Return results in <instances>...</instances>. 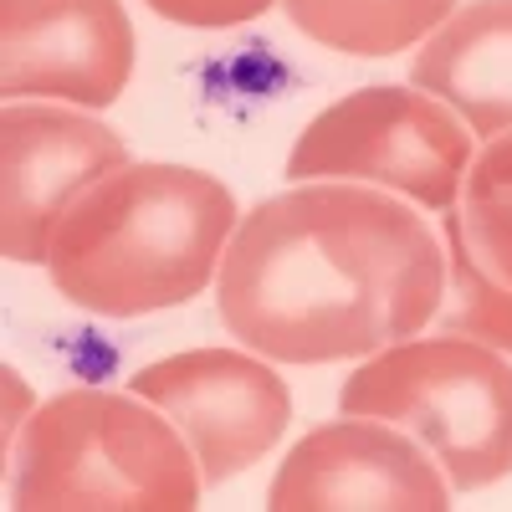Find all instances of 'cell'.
<instances>
[{
	"instance_id": "2",
	"label": "cell",
	"mask_w": 512,
	"mask_h": 512,
	"mask_svg": "<svg viewBox=\"0 0 512 512\" xmlns=\"http://www.w3.org/2000/svg\"><path fill=\"white\" fill-rule=\"evenodd\" d=\"M231 190L190 164H118L52 231L47 272L72 308L144 318L216 282L236 236Z\"/></svg>"
},
{
	"instance_id": "9",
	"label": "cell",
	"mask_w": 512,
	"mask_h": 512,
	"mask_svg": "<svg viewBox=\"0 0 512 512\" xmlns=\"http://www.w3.org/2000/svg\"><path fill=\"white\" fill-rule=\"evenodd\" d=\"M134 77L123 0H0V93L113 108Z\"/></svg>"
},
{
	"instance_id": "10",
	"label": "cell",
	"mask_w": 512,
	"mask_h": 512,
	"mask_svg": "<svg viewBox=\"0 0 512 512\" xmlns=\"http://www.w3.org/2000/svg\"><path fill=\"white\" fill-rule=\"evenodd\" d=\"M410 82L487 144L512 134V0H472L420 41Z\"/></svg>"
},
{
	"instance_id": "14",
	"label": "cell",
	"mask_w": 512,
	"mask_h": 512,
	"mask_svg": "<svg viewBox=\"0 0 512 512\" xmlns=\"http://www.w3.org/2000/svg\"><path fill=\"white\" fill-rule=\"evenodd\" d=\"M144 6L175 26H195V31H226V26H246L256 16H267L277 0H144Z\"/></svg>"
},
{
	"instance_id": "1",
	"label": "cell",
	"mask_w": 512,
	"mask_h": 512,
	"mask_svg": "<svg viewBox=\"0 0 512 512\" xmlns=\"http://www.w3.org/2000/svg\"><path fill=\"white\" fill-rule=\"evenodd\" d=\"M446 241L405 195L308 180L241 216L221 272V323L277 364L369 359L436 323Z\"/></svg>"
},
{
	"instance_id": "8",
	"label": "cell",
	"mask_w": 512,
	"mask_h": 512,
	"mask_svg": "<svg viewBox=\"0 0 512 512\" xmlns=\"http://www.w3.org/2000/svg\"><path fill=\"white\" fill-rule=\"evenodd\" d=\"M118 164H128V144L93 108L11 98L0 113V251L21 267H47L62 210Z\"/></svg>"
},
{
	"instance_id": "11",
	"label": "cell",
	"mask_w": 512,
	"mask_h": 512,
	"mask_svg": "<svg viewBox=\"0 0 512 512\" xmlns=\"http://www.w3.org/2000/svg\"><path fill=\"white\" fill-rule=\"evenodd\" d=\"M287 21L318 47L349 57H395L431 36L456 0H282Z\"/></svg>"
},
{
	"instance_id": "3",
	"label": "cell",
	"mask_w": 512,
	"mask_h": 512,
	"mask_svg": "<svg viewBox=\"0 0 512 512\" xmlns=\"http://www.w3.org/2000/svg\"><path fill=\"white\" fill-rule=\"evenodd\" d=\"M200 461L175 420L144 395L62 390L11 451V507L21 512H190Z\"/></svg>"
},
{
	"instance_id": "4",
	"label": "cell",
	"mask_w": 512,
	"mask_h": 512,
	"mask_svg": "<svg viewBox=\"0 0 512 512\" xmlns=\"http://www.w3.org/2000/svg\"><path fill=\"white\" fill-rule=\"evenodd\" d=\"M344 415L410 431L461 492L512 477V364L477 338H400L369 354L338 390Z\"/></svg>"
},
{
	"instance_id": "5",
	"label": "cell",
	"mask_w": 512,
	"mask_h": 512,
	"mask_svg": "<svg viewBox=\"0 0 512 512\" xmlns=\"http://www.w3.org/2000/svg\"><path fill=\"white\" fill-rule=\"evenodd\" d=\"M472 128L425 88H359L328 103L287 154V180H354L405 195L420 210H451L472 169Z\"/></svg>"
},
{
	"instance_id": "6",
	"label": "cell",
	"mask_w": 512,
	"mask_h": 512,
	"mask_svg": "<svg viewBox=\"0 0 512 512\" xmlns=\"http://www.w3.org/2000/svg\"><path fill=\"white\" fill-rule=\"evenodd\" d=\"M128 390L175 420V431L190 441L205 482H226L256 466L292 425V390L251 349L169 354L139 369Z\"/></svg>"
},
{
	"instance_id": "13",
	"label": "cell",
	"mask_w": 512,
	"mask_h": 512,
	"mask_svg": "<svg viewBox=\"0 0 512 512\" xmlns=\"http://www.w3.org/2000/svg\"><path fill=\"white\" fill-rule=\"evenodd\" d=\"M446 236V297H441V333L456 338H477L502 354H512V287L497 282L472 251H466L461 231L451 221H441Z\"/></svg>"
},
{
	"instance_id": "12",
	"label": "cell",
	"mask_w": 512,
	"mask_h": 512,
	"mask_svg": "<svg viewBox=\"0 0 512 512\" xmlns=\"http://www.w3.org/2000/svg\"><path fill=\"white\" fill-rule=\"evenodd\" d=\"M441 221H451L466 241V251L477 262L512 287V134L487 139V149L466 169L461 200L441 210Z\"/></svg>"
},
{
	"instance_id": "7",
	"label": "cell",
	"mask_w": 512,
	"mask_h": 512,
	"mask_svg": "<svg viewBox=\"0 0 512 512\" xmlns=\"http://www.w3.org/2000/svg\"><path fill=\"white\" fill-rule=\"evenodd\" d=\"M272 512H446L451 477L410 431L374 415L313 425L267 487Z\"/></svg>"
}]
</instances>
